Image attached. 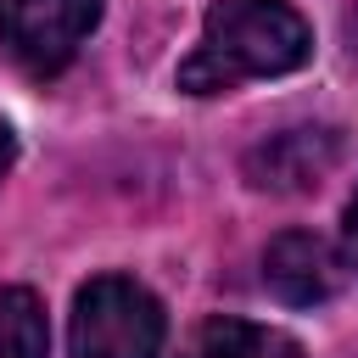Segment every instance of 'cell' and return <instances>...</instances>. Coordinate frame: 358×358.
<instances>
[{"instance_id": "7", "label": "cell", "mask_w": 358, "mask_h": 358, "mask_svg": "<svg viewBox=\"0 0 358 358\" xmlns=\"http://www.w3.org/2000/svg\"><path fill=\"white\" fill-rule=\"evenodd\" d=\"M0 358H50L45 302L28 285H0Z\"/></svg>"}, {"instance_id": "1", "label": "cell", "mask_w": 358, "mask_h": 358, "mask_svg": "<svg viewBox=\"0 0 358 358\" xmlns=\"http://www.w3.org/2000/svg\"><path fill=\"white\" fill-rule=\"evenodd\" d=\"M313 28L291 0H213L201 45L179 62L185 95H229L246 78H285L308 67Z\"/></svg>"}, {"instance_id": "2", "label": "cell", "mask_w": 358, "mask_h": 358, "mask_svg": "<svg viewBox=\"0 0 358 358\" xmlns=\"http://www.w3.org/2000/svg\"><path fill=\"white\" fill-rule=\"evenodd\" d=\"M162 302L129 274H95L73 296L67 352L73 358H162Z\"/></svg>"}, {"instance_id": "4", "label": "cell", "mask_w": 358, "mask_h": 358, "mask_svg": "<svg viewBox=\"0 0 358 358\" xmlns=\"http://www.w3.org/2000/svg\"><path fill=\"white\" fill-rule=\"evenodd\" d=\"M341 162V129H324V123H296V129H280V134H263L252 151H246V179L257 190H274V196H291V190H313L330 168Z\"/></svg>"}, {"instance_id": "8", "label": "cell", "mask_w": 358, "mask_h": 358, "mask_svg": "<svg viewBox=\"0 0 358 358\" xmlns=\"http://www.w3.org/2000/svg\"><path fill=\"white\" fill-rule=\"evenodd\" d=\"M341 263L358 274V190H352V201H347V218H341Z\"/></svg>"}, {"instance_id": "5", "label": "cell", "mask_w": 358, "mask_h": 358, "mask_svg": "<svg viewBox=\"0 0 358 358\" xmlns=\"http://www.w3.org/2000/svg\"><path fill=\"white\" fill-rule=\"evenodd\" d=\"M341 252L313 229H285L263 246V285L285 308H319L341 291Z\"/></svg>"}, {"instance_id": "9", "label": "cell", "mask_w": 358, "mask_h": 358, "mask_svg": "<svg viewBox=\"0 0 358 358\" xmlns=\"http://www.w3.org/2000/svg\"><path fill=\"white\" fill-rule=\"evenodd\" d=\"M11 162H17V134H11V123L0 117V179L11 173Z\"/></svg>"}, {"instance_id": "6", "label": "cell", "mask_w": 358, "mask_h": 358, "mask_svg": "<svg viewBox=\"0 0 358 358\" xmlns=\"http://www.w3.org/2000/svg\"><path fill=\"white\" fill-rule=\"evenodd\" d=\"M196 358H302V341L252 319H207L196 336Z\"/></svg>"}, {"instance_id": "3", "label": "cell", "mask_w": 358, "mask_h": 358, "mask_svg": "<svg viewBox=\"0 0 358 358\" xmlns=\"http://www.w3.org/2000/svg\"><path fill=\"white\" fill-rule=\"evenodd\" d=\"M95 22L101 0H0V50L28 78H56Z\"/></svg>"}]
</instances>
